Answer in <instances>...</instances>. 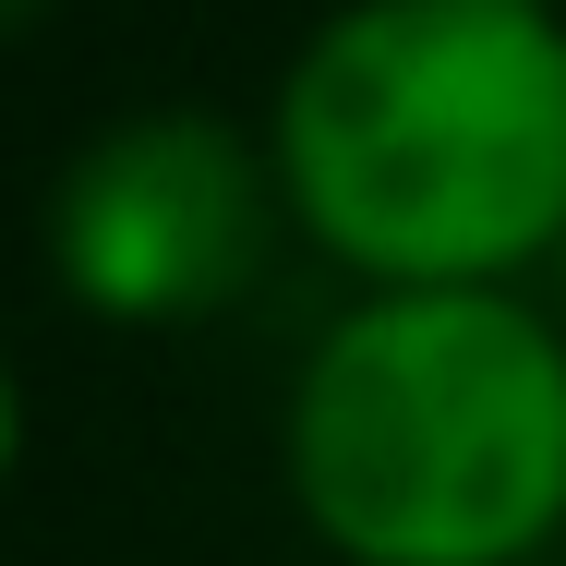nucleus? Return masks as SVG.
<instances>
[{
    "label": "nucleus",
    "instance_id": "f257e3e1",
    "mask_svg": "<svg viewBox=\"0 0 566 566\" xmlns=\"http://www.w3.org/2000/svg\"><path fill=\"white\" fill-rule=\"evenodd\" d=\"M277 193L386 290H494L566 241V12L349 0L277 85Z\"/></svg>",
    "mask_w": 566,
    "mask_h": 566
},
{
    "label": "nucleus",
    "instance_id": "f03ea898",
    "mask_svg": "<svg viewBox=\"0 0 566 566\" xmlns=\"http://www.w3.org/2000/svg\"><path fill=\"white\" fill-rule=\"evenodd\" d=\"M290 494L349 566H531L566 531V338L506 290H386L302 361Z\"/></svg>",
    "mask_w": 566,
    "mask_h": 566
},
{
    "label": "nucleus",
    "instance_id": "7ed1b4c3",
    "mask_svg": "<svg viewBox=\"0 0 566 566\" xmlns=\"http://www.w3.org/2000/svg\"><path fill=\"white\" fill-rule=\"evenodd\" d=\"M277 181L206 109H157L97 133L49 193V265L109 326H193L265 277Z\"/></svg>",
    "mask_w": 566,
    "mask_h": 566
},
{
    "label": "nucleus",
    "instance_id": "20e7f679",
    "mask_svg": "<svg viewBox=\"0 0 566 566\" xmlns=\"http://www.w3.org/2000/svg\"><path fill=\"white\" fill-rule=\"evenodd\" d=\"M12 447H24V398H12V361H0V482H12Z\"/></svg>",
    "mask_w": 566,
    "mask_h": 566
},
{
    "label": "nucleus",
    "instance_id": "39448f33",
    "mask_svg": "<svg viewBox=\"0 0 566 566\" xmlns=\"http://www.w3.org/2000/svg\"><path fill=\"white\" fill-rule=\"evenodd\" d=\"M24 12H36V0H0V36H12V24H24Z\"/></svg>",
    "mask_w": 566,
    "mask_h": 566
},
{
    "label": "nucleus",
    "instance_id": "423d86ee",
    "mask_svg": "<svg viewBox=\"0 0 566 566\" xmlns=\"http://www.w3.org/2000/svg\"><path fill=\"white\" fill-rule=\"evenodd\" d=\"M555 265H566V241H555Z\"/></svg>",
    "mask_w": 566,
    "mask_h": 566
}]
</instances>
